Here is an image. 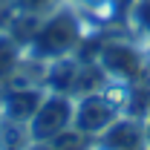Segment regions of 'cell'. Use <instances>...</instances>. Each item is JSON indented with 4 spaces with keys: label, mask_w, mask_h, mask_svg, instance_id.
Returning a JSON list of instances; mask_svg holds the SVG:
<instances>
[{
    "label": "cell",
    "mask_w": 150,
    "mask_h": 150,
    "mask_svg": "<svg viewBox=\"0 0 150 150\" xmlns=\"http://www.w3.org/2000/svg\"><path fill=\"white\" fill-rule=\"evenodd\" d=\"M81 40H84V20L78 18V12L72 6L61 3L58 9H52L40 20L35 38L26 43V55L49 64V61H58V58L75 55Z\"/></svg>",
    "instance_id": "1"
},
{
    "label": "cell",
    "mask_w": 150,
    "mask_h": 150,
    "mask_svg": "<svg viewBox=\"0 0 150 150\" xmlns=\"http://www.w3.org/2000/svg\"><path fill=\"white\" fill-rule=\"evenodd\" d=\"M95 61L101 64L110 84L127 87V90L139 87V81L144 78V69H147L144 52L130 40H104L95 52Z\"/></svg>",
    "instance_id": "2"
},
{
    "label": "cell",
    "mask_w": 150,
    "mask_h": 150,
    "mask_svg": "<svg viewBox=\"0 0 150 150\" xmlns=\"http://www.w3.org/2000/svg\"><path fill=\"white\" fill-rule=\"evenodd\" d=\"M75 121V98L69 93H55V90H46L40 107L35 110V115L29 118L26 130L32 142H43L55 133L72 127Z\"/></svg>",
    "instance_id": "3"
},
{
    "label": "cell",
    "mask_w": 150,
    "mask_h": 150,
    "mask_svg": "<svg viewBox=\"0 0 150 150\" xmlns=\"http://www.w3.org/2000/svg\"><path fill=\"white\" fill-rule=\"evenodd\" d=\"M118 115H124L121 104L115 98H110V93L98 90V93H87V95L75 98V121L72 124L78 130L90 133V136H98V133L107 130Z\"/></svg>",
    "instance_id": "4"
},
{
    "label": "cell",
    "mask_w": 150,
    "mask_h": 150,
    "mask_svg": "<svg viewBox=\"0 0 150 150\" xmlns=\"http://www.w3.org/2000/svg\"><path fill=\"white\" fill-rule=\"evenodd\" d=\"M93 150H147V124L133 115H118L104 133L95 136Z\"/></svg>",
    "instance_id": "5"
},
{
    "label": "cell",
    "mask_w": 150,
    "mask_h": 150,
    "mask_svg": "<svg viewBox=\"0 0 150 150\" xmlns=\"http://www.w3.org/2000/svg\"><path fill=\"white\" fill-rule=\"evenodd\" d=\"M43 95H46V87H15V84H3L0 87V115H3V121L29 124V118L40 107Z\"/></svg>",
    "instance_id": "6"
},
{
    "label": "cell",
    "mask_w": 150,
    "mask_h": 150,
    "mask_svg": "<svg viewBox=\"0 0 150 150\" xmlns=\"http://www.w3.org/2000/svg\"><path fill=\"white\" fill-rule=\"evenodd\" d=\"M93 144H95V136L78 130L72 124V127L55 133V136H49L43 142H32L29 150H93Z\"/></svg>",
    "instance_id": "7"
},
{
    "label": "cell",
    "mask_w": 150,
    "mask_h": 150,
    "mask_svg": "<svg viewBox=\"0 0 150 150\" xmlns=\"http://www.w3.org/2000/svg\"><path fill=\"white\" fill-rule=\"evenodd\" d=\"M23 55H26L23 43H20V40H15L6 29H0V87H3L12 75H15V69L20 67Z\"/></svg>",
    "instance_id": "8"
},
{
    "label": "cell",
    "mask_w": 150,
    "mask_h": 150,
    "mask_svg": "<svg viewBox=\"0 0 150 150\" xmlns=\"http://www.w3.org/2000/svg\"><path fill=\"white\" fill-rule=\"evenodd\" d=\"M133 6H136V0H104L101 9L110 20H124V18H130Z\"/></svg>",
    "instance_id": "9"
},
{
    "label": "cell",
    "mask_w": 150,
    "mask_h": 150,
    "mask_svg": "<svg viewBox=\"0 0 150 150\" xmlns=\"http://www.w3.org/2000/svg\"><path fill=\"white\" fill-rule=\"evenodd\" d=\"M130 18L136 20V26L142 29V35L150 38V0H136V6H133Z\"/></svg>",
    "instance_id": "10"
},
{
    "label": "cell",
    "mask_w": 150,
    "mask_h": 150,
    "mask_svg": "<svg viewBox=\"0 0 150 150\" xmlns=\"http://www.w3.org/2000/svg\"><path fill=\"white\" fill-rule=\"evenodd\" d=\"M72 3H78V6H87V9H101V6H104V0H72Z\"/></svg>",
    "instance_id": "11"
},
{
    "label": "cell",
    "mask_w": 150,
    "mask_h": 150,
    "mask_svg": "<svg viewBox=\"0 0 150 150\" xmlns=\"http://www.w3.org/2000/svg\"><path fill=\"white\" fill-rule=\"evenodd\" d=\"M0 29H3V23H0Z\"/></svg>",
    "instance_id": "12"
}]
</instances>
